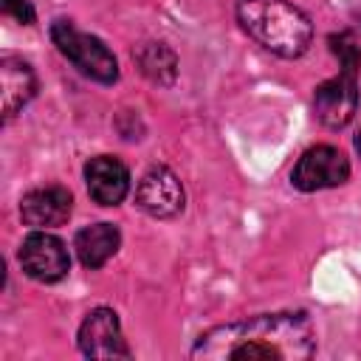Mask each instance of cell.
I'll use <instances>...</instances> for the list:
<instances>
[{
  "label": "cell",
  "instance_id": "obj_1",
  "mask_svg": "<svg viewBox=\"0 0 361 361\" xmlns=\"http://www.w3.org/2000/svg\"><path fill=\"white\" fill-rule=\"evenodd\" d=\"M316 353V330L299 310L259 313L243 322L212 327L192 347V358L231 361V358H268L302 361Z\"/></svg>",
  "mask_w": 361,
  "mask_h": 361
},
{
  "label": "cell",
  "instance_id": "obj_2",
  "mask_svg": "<svg viewBox=\"0 0 361 361\" xmlns=\"http://www.w3.org/2000/svg\"><path fill=\"white\" fill-rule=\"evenodd\" d=\"M237 23L248 37L276 56L296 59L310 48V17L285 0H240Z\"/></svg>",
  "mask_w": 361,
  "mask_h": 361
},
{
  "label": "cell",
  "instance_id": "obj_3",
  "mask_svg": "<svg viewBox=\"0 0 361 361\" xmlns=\"http://www.w3.org/2000/svg\"><path fill=\"white\" fill-rule=\"evenodd\" d=\"M51 39L59 48V54L68 56L85 76H90L102 85H110L118 79V62H116L113 51L99 37L79 31L71 20H54Z\"/></svg>",
  "mask_w": 361,
  "mask_h": 361
},
{
  "label": "cell",
  "instance_id": "obj_4",
  "mask_svg": "<svg viewBox=\"0 0 361 361\" xmlns=\"http://www.w3.org/2000/svg\"><path fill=\"white\" fill-rule=\"evenodd\" d=\"M313 110L324 127H347L358 110V68L341 65L338 76L322 82L313 93Z\"/></svg>",
  "mask_w": 361,
  "mask_h": 361
},
{
  "label": "cell",
  "instance_id": "obj_5",
  "mask_svg": "<svg viewBox=\"0 0 361 361\" xmlns=\"http://www.w3.org/2000/svg\"><path fill=\"white\" fill-rule=\"evenodd\" d=\"M347 178H350V161L344 158L341 149L330 144H316L307 152H302V158L290 172V183L302 192L341 186Z\"/></svg>",
  "mask_w": 361,
  "mask_h": 361
},
{
  "label": "cell",
  "instance_id": "obj_6",
  "mask_svg": "<svg viewBox=\"0 0 361 361\" xmlns=\"http://www.w3.org/2000/svg\"><path fill=\"white\" fill-rule=\"evenodd\" d=\"M20 265L37 282H59L71 271V257L56 234L37 228L20 245Z\"/></svg>",
  "mask_w": 361,
  "mask_h": 361
},
{
  "label": "cell",
  "instance_id": "obj_7",
  "mask_svg": "<svg viewBox=\"0 0 361 361\" xmlns=\"http://www.w3.org/2000/svg\"><path fill=\"white\" fill-rule=\"evenodd\" d=\"M79 350L87 358H130V347L124 341L116 310L96 307L79 327Z\"/></svg>",
  "mask_w": 361,
  "mask_h": 361
},
{
  "label": "cell",
  "instance_id": "obj_8",
  "mask_svg": "<svg viewBox=\"0 0 361 361\" xmlns=\"http://www.w3.org/2000/svg\"><path fill=\"white\" fill-rule=\"evenodd\" d=\"M135 203L152 217H161V220L175 217L183 209V186H180V180H178V175L172 169L152 166L138 180Z\"/></svg>",
  "mask_w": 361,
  "mask_h": 361
},
{
  "label": "cell",
  "instance_id": "obj_9",
  "mask_svg": "<svg viewBox=\"0 0 361 361\" xmlns=\"http://www.w3.org/2000/svg\"><path fill=\"white\" fill-rule=\"evenodd\" d=\"M87 192L99 206H116L130 192V172L113 155H96L85 164Z\"/></svg>",
  "mask_w": 361,
  "mask_h": 361
},
{
  "label": "cell",
  "instance_id": "obj_10",
  "mask_svg": "<svg viewBox=\"0 0 361 361\" xmlns=\"http://www.w3.org/2000/svg\"><path fill=\"white\" fill-rule=\"evenodd\" d=\"M71 192L62 186H39L31 189L28 195H23L20 200V214L23 223L31 228H51V226H62L71 214Z\"/></svg>",
  "mask_w": 361,
  "mask_h": 361
},
{
  "label": "cell",
  "instance_id": "obj_11",
  "mask_svg": "<svg viewBox=\"0 0 361 361\" xmlns=\"http://www.w3.org/2000/svg\"><path fill=\"white\" fill-rule=\"evenodd\" d=\"M37 93V76L28 62L17 56L0 59V96H3V121H11Z\"/></svg>",
  "mask_w": 361,
  "mask_h": 361
},
{
  "label": "cell",
  "instance_id": "obj_12",
  "mask_svg": "<svg viewBox=\"0 0 361 361\" xmlns=\"http://www.w3.org/2000/svg\"><path fill=\"white\" fill-rule=\"evenodd\" d=\"M121 245V234L113 223H93L85 226L82 231H76L73 248L82 259L85 268H102Z\"/></svg>",
  "mask_w": 361,
  "mask_h": 361
},
{
  "label": "cell",
  "instance_id": "obj_13",
  "mask_svg": "<svg viewBox=\"0 0 361 361\" xmlns=\"http://www.w3.org/2000/svg\"><path fill=\"white\" fill-rule=\"evenodd\" d=\"M135 62L141 65V73L158 85H169L175 79V54L161 42H144L135 51Z\"/></svg>",
  "mask_w": 361,
  "mask_h": 361
},
{
  "label": "cell",
  "instance_id": "obj_14",
  "mask_svg": "<svg viewBox=\"0 0 361 361\" xmlns=\"http://www.w3.org/2000/svg\"><path fill=\"white\" fill-rule=\"evenodd\" d=\"M3 11L11 14L23 25H31L34 23V6H31V0H3Z\"/></svg>",
  "mask_w": 361,
  "mask_h": 361
},
{
  "label": "cell",
  "instance_id": "obj_15",
  "mask_svg": "<svg viewBox=\"0 0 361 361\" xmlns=\"http://www.w3.org/2000/svg\"><path fill=\"white\" fill-rule=\"evenodd\" d=\"M355 147H358V152H361V133H358V138H355Z\"/></svg>",
  "mask_w": 361,
  "mask_h": 361
}]
</instances>
